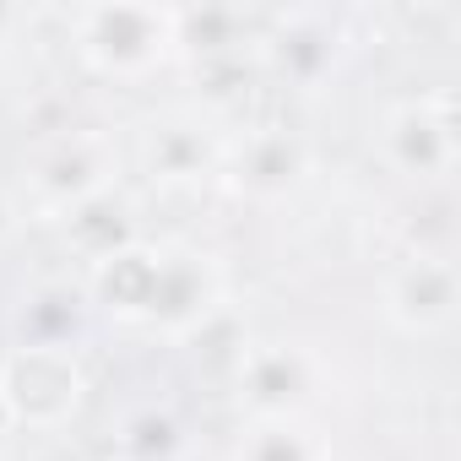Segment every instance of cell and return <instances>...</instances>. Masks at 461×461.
<instances>
[{
  "label": "cell",
  "mask_w": 461,
  "mask_h": 461,
  "mask_svg": "<svg viewBox=\"0 0 461 461\" xmlns=\"http://www.w3.org/2000/svg\"><path fill=\"white\" fill-rule=\"evenodd\" d=\"M77 50L93 71L104 77H120V82H136V77H152L179 44H174V12L163 6H87L77 12Z\"/></svg>",
  "instance_id": "obj_2"
},
{
  "label": "cell",
  "mask_w": 461,
  "mask_h": 461,
  "mask_svg": "<svg viewBox=\"0 0 461 461\" xmlns=\"http://www.w3.org/2000/svg\"><path fill=\"white\" fill-rule=\"evenodd\" d=\"M385 321L402 331V337H439L450 331L456 321V304H461V283H456V267L445 256H407L391 277H385Z\"/></svg>",
  "instance_id": "obj_7"
},
{
  "label": "cell",
  "mask_w": 461,
  "mask_h": 461,
  "mask_svg": "<svg viewBox=\"0 0 461 461\" xmlns=\"http://www.w3.org/2000/svg\"><path fill=\"white\" fill-rule=\"evenodd\" d=\"M93 288L120 321L158 331V337H190L222 299V277H217L212 256H201V250H141V245L98 261Z\"/></svg>",
  "instance_id": "obj_1"
},
{
  "label": "cell",
  "mask_w": 461,
  "mask_h": 461,
  "mask_svg": "<svg viewBox=\"0 0 461 461\" xmlns=\"http://www.w3.org/2000/svg\"><path fill=\"white\" fill-rule=\"evenodd\" d=\"M23 23V12H12V6H0V33H12Z\"/></svg>",
  "instance_id": "obj_15"
},
{
  "label": "cell",
  "mask_w": 461,
  "mask_h": 461,
  "mask_svg": "<svg viewBox=\"0 0 461 461\" xmlns=\"http://www.w3.org/2000/svg\"><path fill=\"white\" fill-rule=\"evenodd\" d=\"M179 423H174V412H163V407H141V412H131L125 423H120V450H125V461H174V450H179Z\"/></svg>",
  "instance_id": "obj_13"
},
{
  "label": "cell",
  "mask_w": 461,
  "mask_h": 461,
  "mask_svg": "<svg viewBox=\"0 0 461 461\" xmlns=\"http://www.w3.org/2000/svg\"><path fill=\"white\" fill-rule=\"evenodd\" d=\"M114 179H120V147L104 131H66L44 141L39 158L28 163V190L55 217L77 212L93 195H109Z\"/></svg>",
  "instance_id": "obj_4"
},
{
  "label": "cell",
  "mask_w": 461,
  "mask_h": 461,
  "mask_svg": "<svg viewBox=\"0 0 461 461\" xmlns=\"http://www.w3.org/2000/svg\"><path fill=\"white\" fill-rule=\"evenodd\" d=\"M66 234L82 245V256H87L93 267L136 245V234H131V206H125L114 190H109V195L82 201L77 212H66Z\"/></svg>",
  "instance_id": "obj_10"
},
{
  "label": "cell",
  "mask_w": 461,
  "mask_h": 461,
  "mask_svg": "<svg viewBox=\"0 0 461 461\" xmlns=\"http://www.w3.org/2000/svg\"><path fill=\"white\" fill-rule=\"evenodd\" d=\"M141 163H147V174L158 185H195V179L222 168V141L201 120L168 114L141 136Z\"/></svg>",
  "instance_id": "obj_9"
},
{
  "label": "cell",
  "mask_w": 461,
  "mask_h": 461,
  "mask_svg": "<svg viewBox=\"0 0 461 461\" xmlns=\"http://www.w3.org/2000/svg\"><path fill=\"white\" fill-rule=\"evenodd\" d=\"M380 158L402 179H450L456 174V104L450 93H423L396 104L380 120Z\"/></svg>",
  "instance_id": "obj_5"
},
{
  "label": "cell",
  "mask_w": 461,
  "mask_h": 461,
  "mask_svg": "<svg viewBox=\"0 0 461 461\" xmlns=\"http://www.w3.org/2000/svg\"><path fill=\"white\" fill-rule=\"evenodd\" d=\"M234 461H326V450L304 418H256L240 434Z\"/></svg>",
  "instance_id": "obj_12"
},
{
  "label": "cell",
  "mask_w": 461,
  "mask_h": 461,
  "mask_svg": "<svg viewBox=\"0 0 461 461\" xmlns=\"http://www.w3.org/2000/svg\"><path fill=\"white\" fill-rule=\"evenodd\" d=\"M267 55H272V66H277L288 82H299V87H315V82L337 66V44H331V33H321V17H294V23L267 44Z\"/></svg>",
  "instance_id": "obj_11"
},
{
  "label": "cell",
  "mask_w": 461,
  "mask_h": 461,
  "mask_svg": "<svg viewBox=\"0 0 461 461\" xmlns=\"http://www.w3.org/2000/svg\"><path fill=\"white\" fill-rule=\"evenodd\" d=\"M17 423H12V412H6V402H0V445H6V434H12Z\"/></svg>",
  "instance_id": "obj_16"
},
{
  "label": "cell",
  "mask_w": 461,
  "mask_h": 461,
  "mask_svg": "<svg viewBox=\"0 0 461 461\" xmlns=\"http://www.w3.org/2000/svg\"><path fill=\"white\" fill-rule=\"evenodd\" d=\"M234 385H240V402L250 407V418H299L321 385V364L299 342L261 337L240 353Z\"/></svg>",
  "instance_id": "obj_6"
},
{
  "label": "cell",
  "mask_w": 461,
  "mask_h": 461,
  "mask_svg": "<svg viewBox=\"0 0 461 461\" xmlns=\"http://www.w3.org/2000/svg\"><path fill=\"white\" fill-rule=\"evenodd\" d=\"M87 375L66 342H23L0 364V402H6L12 423L28 429H60L82 407Z\"/></svg>",
  "instance_id": "obj_3"
},
{
  "label": "cell",
  "mask_w": 461,
  "mask_h": 461,
  "mask_svg": "<svg viewBox=\"0 0 461 461\" xmlns=\"http://www.w3.org/2000/svg\"><path fill=\"white\" fill-rule=\"evenodd\" d=\"M17 228H23V206H17L6 190H0V250H6V245L17 240Z\"/></svg>",
  "instance_id": "obj_14"
},
{
  "label": "cell",
  "mask_w": 461,
  "mask_h": 461,
  "mask_svg": "<svg viewBox=\"0 0 461 461\" xmlns=\"http://www.w3.org/2000/svg\"><path fill=\"white\" fill-rule=\"evenodd\" d=\"M222 163H228L234 190H245L256 201H277V195L299 190V179L310 174V147L288 125H256L245 141L222 147Z\"/></svg>",
  "instance_id": "obj_8"
}]
</instances>
